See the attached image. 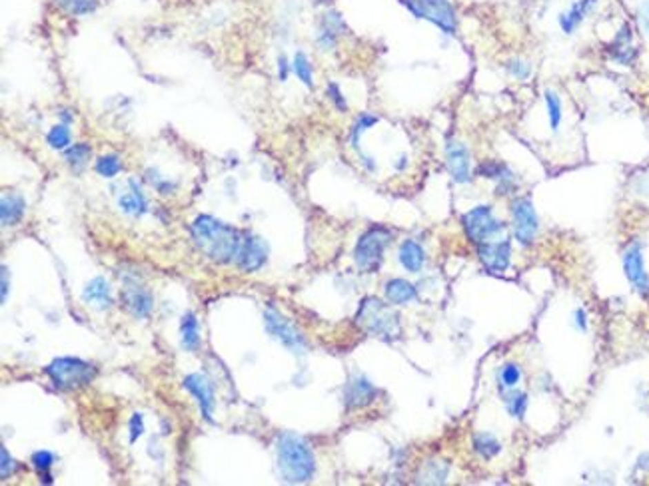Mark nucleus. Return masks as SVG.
Returning <instances> with one entry per match:
<instances>
[{
	"label": "nucleus",
	"mask_w": 649,
	"mask_h": 486,
	"mask_svg": "<svg viewBox=\"0 0 649 486\" xmlns=\"http://www.w3.org/2000/svg\"><path fill=\"white\" fill-rule=\"evenodd\" d=\"M196 247L212 262H236L242 245V235L236 227L224 224L212 215H198L190 227Z\"/></svg>",
	"instance_id": "nucleus-1"
},
{
	"label": "nucleus",
	"mask_w": 649,
	"mask_h": 486,
	"mask_svg": "<svg viewBox=\"0 0 649 486\" xmlns=\"http://www.w3.org/2000/svg\"><path fill=\"white\" fill-rule=\"evenodd\" d=\"M276 456H278V472L284 483L302 485L314 478L316 456H314L312 447L302 436L294 432L280 434L276 443Z\"/></svg>",
	"instance_id": "nucleus-2"
},
{
	"label": "nucleus",
	"mask_w": 649,
	"mask_h": 486,
	"mask_svg": "<svg viewBox=\"0 0 649 486\" xmlns=\"http://www.w3.org/2000/svg\"><path fill=\"white\" fill-rule=\"evenodd\" d=\"M358 327L370 335L394 341L401 335L400 315L394 311V307L378 297H366L360 303V309L356 313Z\"/></svg>",
	"instance_id": "nucleus-3"
},
{
	"label": "nucleus",
	"mask_w": 649,
	"mask_h": 486,
	"mask_svg": "<svg viewBox=\"0 0 649 486\" xmlns=\"http://www.w3.org/2000/svg\"><path fill=\"white\" fill-rule=\"evenodd\" d=\"M44 371L54 383V387L62 391H72L90 385L96 377L94 365L77 357H58Z\"/></svg>",
	"instance_id": "nucleus-4"
},
{
	"label": "nucleus",
	"mask_w": 649,
	"mask_h": 486,
	"mask_svg": "<svg viewBox=\"0 0 649 486\" xmlns=\"http://www.w3.org/2000/svg\"><path fill=\"white\" fill-rule=\"evenodd\" d=\"M392 242V231L382 225H374L363 231L354 249V262L363 273H376L383 262L386 247Z\"/></svg>",
	"instance_id": "nucleus-5"
},
{
	"label": "nucleus",
	"mask_w": 649,
	"mask_h": 486,
	"mask_svg": "<svg viewBox=\"0 0 649 486\" xmlns=\"http://www.w3.org/2000/svg\"><path fill=\"white\" fill-rule=\"evenodd\" d=\"M461 225H463V231L468 235V240L472 243H486L497 240L503 231H506V224L501 220H497L496 213H494V207L481 206L472 207L470 211H466L461 215Z\"/></svg>",
	"instance_id": "nucleus-6"
},
{
	"label": "nucleus",
	"mask_w": 649,
	"mask_h": 486,
	"mask_svg": "<svg viewBox=\"0 0 649 486\" xmlns=\"http://www.w3.org/2000/svg\"><path fill=\"white\" fill-rule=\"evenodd\" d=\"M400 2L416 19L430 20L446 34H454L458 28V17L450 0H400Z\"/></svg>",
	"instance_id": "nucleus-7"
},
{
	"label": "nucleus",
	"mask_w": 649,
	"mask_h": 486,
	"mask_svg": "<svg viewBox=\"0 0 649 486\" xmlns=\"http://www.w3.org/2000/svg\"><path fill=\"white\" fill-rule=\"evenodd\" d=\"M512 218H514V237L519 245L530 247L534 245L537 231H539V218L530 198L519 196L510 204Z\"/></svg>",
	"instance_id": "nucleus-8"
},
{
	"label": "nucleus",
	"mask_w": 649,
	"mask_h": 486,
	"mask_svg": "<svg viewBox=\"0 0 649 486\" xmlns=\"http://www.w3.org/2000/svg\"><path fill=\"white\" fill-rule=\"evenodd\" d=\"M623 271L626 277L631 283V287L648 297L649 295V273L646 271V262H643V249L641 243H631L630 247L623 251Z\"/></svg>",
	"instance_id": "nucleus-9"
},
{
	"label": "nucleus",
	"mask_w": 649,
	"mask_h": 486,
	"mask_svg": "<svg viewBox=\"0 0 649 486\" xmlns=\"http://www.w3.org/2000/svg\"><path fill=\"white\" fill-rule=\"evenodd\" d=\"M477 257L490 273H503L512 263V242L510 240H492L476 245Z\"/></svg>",
	"instance_id": "nucleus-10"
},
{
	"label": "nucleus",
	"mask_w": 649,
	"mask_h": 486,
	"mask_svg": "<svg viewBox=\"0 0 649 486\" xmlns=\"http://www.w3.org/2000/svg\"><path fill=\"white\" fill-rule=\"evenodd\" d=\"M446 166L456 184H470L472 182V158L470 150L459 140L446 142Z\"/></svg>",
	"instance_id": "nucleus-11"
},
{
	"label": "nucleus",
	"mask_w": 649,
	"mask_h": 486,
	"mask_svg": "<svg viewBox=\"0 0 649 486\" xmlns=\"http://www.w3.org/2000/svg\"><path fill=\"white\" fill-rule=\"evenodd\" d=\"M122 303H124V307L132 313L134 317L144 319L152 313L154 301L150 291H148L140 281L136 279V277H130V275L124 277Z\"/></svg>",
	"instance_id": "nucleus-12"
},
{
	"label": "nucleus",
	"mask_w": 649,
	"mask_h": 486,
	"mask_svg": "<svg viewBox=\"0 0 649 486\" xmlns=\"http://www.w3.org/2000/svg\"><path fill=\"white\" fill-rule=\"evenodd\" d=\"M264 323H266V329L270 335L274 339H278L288 351L292 353H304L306 351V339L300 335V331H296L286 319L280 317L278 313L274 311H266L264 313Z\"/></svg>",
	"instance_id": "nucleus-13"
},
{
	"label": "nucleus",
	"mask_w": 649,
	"mask_h": 486,
	"mask_svg": "<svg viewBox=\"0 0 649 486\" xmlns=\"http://www.w3.org/2000/svg\"><path fill=\"white\" fill-rule=\"evenodd\" d=\"M378 397V389L363 377V374H354L344 389V405L346 409L356 411L363 409L368 405H372Z\"/></svg>",
	"instance_id": "nucleus-14"
},
{
	"label": "nucleus",
	"mask_w": 649,
	"mask_h": 486,
	"mask_svg": "<svg viewBox=\"0 0 649 486\" xmlns=\"http://www.w3.org/2000/svg\"><path fill=\"white\" fill-rule=\"evenodd\" d=\"M266 243L262 242L260 237L252 235V233H244L240 251H238V255H236V265H238L242 271H256V269H260V267L266 263Z\"/></svg>",
	"instance_id": "nucleus-15"
},
{
	"label": "nucleus",
	"mask_w": 649,
	"mask_h": 486,
	"mask_svg": "<svg viewBox=\"0 0 649 486\" xmlns=\"http://www.w3.org/2000/svg\"><path fill=\"white\" fill-rule=\"evenodd\" d=\"M184 387L196 397L202 416L208 423H212V412H214V403L216 401H214V387H212L210 381L204 374L192 373L184 379Z\"/></svg>",
	"instance_id": "nucleus-16"
},
{
	"label": "nucleus",
	"mask_w": 649,
	"mask_h": 486,
	"mask_svg": "<svg viewBox=\"0 0 649 486\" xmlns=\"http://www.w3.org/2000/svg\"><path fill=\"white\" fill-rule=\"evenodd\" d=\"M477 173L486 180H494L497 182V191L499 193H508L506 189H516V176L514 171L508 168L506 164L501 162H494V160H488L483 164L477 166Z\"/></svg>",
	"instance_id": "nucleus-17"
},
{
	"label": "nucleus",
	"mask_w": 649,
	"mask_h": 486,
	"mask_svg": "<svg viewBox=\"0 0 649 486\" xmlns=\"http://www.w3.org/2000/svg\"><path fill=\"white\" fill-rule=\"evenodd\" d=\"M597 6V0H577L570 6L568 12L559 14V26L566 34H573L577 26L586 20V17Z\"/></svg>",
	"instance_id": "nucleus-18"
},
{
	"label": "nucleus",
	"mask_w": 649,
	"mask_h": 486,
	"mask_svg": "<svg viewBox=\"0 0 649 486\" xmlns=\"http://www.w3.org/2000/svg\"><path fill=\"white\" fill-rule=\"evenodd\" d=\"M383 293H386V299L390 301L392 305H408V303L418 299V289H416V285L410 283V281L400 279V277H394V279L386 281Z\"/></svg>",
	"instance_id": "nucleus-19"
},
{
	"label": "nucleus",
	"mask_w": 649,
	"mask_h": 486,
	"mask_svg": "<svg viewBox=\"0 0 649 486\" xmlns=\"http://www.w3.org/2000/svg\"><path fill=\"white\" fill-rule=\"evenodd\" d=\"M82 299L88 305H94L98 309H108L112 305V289L110 283L104 277H94L90 281L84 291H82Z\"/></svg>",
	"instance_id": "nucleus-20"
},
{
	"label": "nucleus",
	"mask_w": 649,
	"mask_h": 486,
	"mask_svg": "<svg viewBox=\"0 0 649 486\" xmlns=\"http://www.w3.org/2000/svg\"><path fill=\"white\" fill-rule=\"evenodd\" d=\"M398 262L401 263V267L406 271L420 273L421 267L426 265V251L418 242L406 240V242H401L400 249H398Z\"/></svg>",
	"instance_id": "nucleus-21"
},
{
	"label": "nucleus",
	"mask_w": 649,
	"mask_h": 486,
	"mask_svg": "<svg viewBox=\"0 0 649 486\" xmlns=\"http://www.w3.org/2000/svg\"><path fill=\"white\" fill-rule=\"evenodd\" d=\"M24 209H26V202L20 193H4L2 196V202H0V218H2V225L8 227V225H17L24 215Z\"/></svg>",
	"instance_id": "nucleus-22"
},
{
	"label": "nucleus",
	"mask_w": 649,
	"mask_h": 486,
	"mask_svg": "<svg viewBox=\"0 0 649 486\" xmlns=\"http://www.w3.org/2000/svg\"><path fill=\"white\" fill-rule=\"evenodd\" d=\"M472 447L476 450L477 456H481L483 461H492V458H496L497 454L501 452V443L497 441L496 434L486 432V430L476 432V434L472 436Z\"/></svg>",
	"instance_id": "nucleus-23"
},
{
	"label": "nucleus",
	"mask_w": 649,
	"mask_h": 486,
	"mask_svg": "<svg viewBox=\"0 0 649 486\" xmlns=\"http://www.w3.org/2000/svg\"><path fill=\"white\" fill-rule=\"evenodd\" d=\"M128 186H130V193H126V196H122V198L118 200L120 209L126 211V213H132V215H142V213H146L148 204H146L144 193L140 191V187L136 184V180H130Z\"/></svg>",
	"instance_id": "nucleus-24"
},
{
	"label": "nucleus",
	"mask_w": 649,
	"mask_h": 486,
	"mask_svg": "<svg viewBox=\"0 0 649 486\" xmlns=\"http://www.w3.org/2000/svg\"><path fill=\"white\" fill-rule=\"evenodd\" d=\"M180 335H182V347L186 351H196L200 347V327H198V319L192 311L184 313V317H182Z\"/></svg>",
	"instance_id": "nucleus-25"
},
{
	"label": "nucleus",
	"mask_w": 649,
	"mask_h": 486,
	"mask_svg": "<svg viewBox=\"0 0 649 486\" xmlns=\"http://www.w3.org/2000/svg\"><path fill=\"white\" fill-rule=\"evenodd\" d=\"M448 472H450V468H448L446 463L428 461L420 470L418 478H420V483H426V485H441V483L448 480Z\"/></svg>",
	"instance_id": "nucleus-26"
},
{
	"label": "nucleus",
	"mask_w": 649,
	"mask_h": 486,
	"mask_svg": "<svg viewBox=\"0 0 649 486\" xmlns=\"http://www.w3.org/2000/svg\"><path fill=\"white\" fill-rule=\"evenodd\" d=\"M521 381V369L517 363H503L497 371V387L499 391H512Z\"/></svg>",
	"instance_id": "nucleus-27"
},
{
	"label": "nucleus",
	"mask_w": 649,
	"mask_h": 486,
	"mask_svg": "<svg viewBox=\"0 0 649 486\" xmlns=\"http://www.w3.org/2000/svg\"><path fill=\"white\" fill-rule=\"evenodd\" d=\"M528 403H530V397L526 393H521V391H516V389L508 391L506 397H503L506 411H508L510 416H514V419H523V416H526Z\"/></svg>",
	"instance_id": "nucleus-28"
},
{
	"label": "nucleus",
	"mask_w": 649,
	"mask_h": 486,
	"mask_svg": "<svg viewBox=\"0 0 649 486\" xmlns=\"http://www.w3.org/2000/svg\"><path fill=\"white\" fill-rule=\"evenodd\" d=\"M546 108H548V118H550V128L552 131H557L561 128V120H563V104L559 94L554 90H546Z\"/></svg>",
	"instance_id": "nucleus-29"
},
{
	"label": "nucleus",
	"mask_w": 649,
	"mask_h": 486,
	"mask_svg": "<svg viewBox=\"0 0 649 486\" xmlns=\"http://www.w3.org/2000/svg\"><path fill=\"white\" fill-rule=\"evenodd\" d=\"M46 142L52 150H68L70 148V142H72V134L68 130L66 124H57L52 126L48 136H46Z\"/></svg>",
	"instance_id": "nucleus-30"
},
{
	"label": "nucleus",
	"mask_w": 649,
	"mask_h": 486,
	"mask_svg": "<svg viewBox=\"0 0 649 486\" xmlns=\"http://www.w3.org/2000/svg\"><path fill=\"white\" fill-rule=\"evenodd\" d=\"M378 124V116H372V114H362L358 120H356V124L352 126V130H350V142H352V148L354 150L360 151V138H362V134L366 130H370L372 126H376Z\"/></svg>",
	"instance_id": "nucleus-31"
},
{
	"label": "nucleus",
	"mask_w": 649,
	"mask_h": 486,
	"mask_svg": "<svg viewBox=\"0 0 649 486\" xmlns=\"http://www.w3.org/2000/svg\"><path fill=\"white\" fill-rule=\"evenodd\" d=\"M54 465V454L50 450H37L32 454V467L39 470L40 480L44 478V483H52V476H50V468Z\"/></svg>",
	"instance_id": "nucleus-32"
},
{
	"label": "nucleus",
	"mask_w": 649,
	"mask_h": 486,
	"mask_svg": "<svg viewBox=\"0 0 649 486\" xmlns=\"http://www.w3.org/2000/svg\"><path fill=\"white\" fill-rule=\"evenodd\" d=\"M90 156H92V148L88 144H74L66 150V162L77 171H80L90 160Z\"/></svg>",
	"instance_id": "nucleus-33"
},
{
	"label": "nucleus",
	"mask_w": 649,
	"mask_h": 486,
	"mask_svg": "<svg viewBox=\"0 0 649 486\" xmlns=\"http://www.w3.org/2000/svg\"><path fill=\"white\" fill-rule=\"evenodd\" d=\"M57 4L68 14H88L98 8L100 0H57Z\"/></svg>",
	"instance_id": "nucleus-34"
},
{
	"label": "nucleus",
	"mask_w": 649,
	"mask_h": 486,
	"mask_svg": "<svg viewBox=\"0 0 649 486\" xmlns=\"http://www.w3.org/2000/svg\"><path fill=\"white\" fill-rule=\"evenodd\" d=\"M292 68H294V74L298 76V80H302V84H306L308 88H312V86H314V72H312V64H310V60H308V56H306L304 52H296Z\"/></svg>",
	"instance_id": "nucleus-35"
},
{
	"label": "nucleus",
	"mask_w": 649,
	"mask_h": 486,
	"mask_svg": "<svg viewBox=\"0 0 649 486\" xmlns=\"http://www.w3.org/2000/svg\"><path fill=\"white\" fill-rule=\"evenodd\" d=\"M120 169H122V162L116 154H106V156H100L96 160V171L102 178H114Z\"/></svg>",
	"instance_id": "nucleus-36"
},
{
	"label": "nucleus",
	"mask_w": 649,
	"mask_h": 486,
	"mask_svg": "<svg viewBox=\"0 0 649 486\" xmlns=\"http://www.w3.org/2000/svg\"><path fill=\"white\" fill-rule=\"evenodd\" d=\"M506 70L510 72V76H514L516 80L519 82H526V80H530L532 78V64L528 62V60H523V58H512L508 64H506Z\"/></svg>",
	"instance_id": "nucleus-37"
},
{
	"label": "nucleus",
	"mask_w": 649,
	"mask_h": 486,
	"mask_svg": "<svg viewBox=\"0 0 649 486\" xmlns=\"http://www.w3.org/2000/svg\"><path fill=\"white\" fill-rule=\"evenodd\" d=\"M328 98L334 102V106L340 110V112H346L348 110V102H346V98L340 92V86L338 84H334V82H330L328 84Z\"/></svg>",
	"instance_id": "nucleus-38"
},
{
	"label": "nucleus",
	"mask_w": 649,
	"mask_h": 486,
	"mask_svg": "<svg viewBox=\"0 0 649 486\" xmlns=\"http://www.w3.org/2000/svg\"><path fill=\"white\" fill-rule=\"evenodd\" d=\"M0 456H2V465H0V474H2V478H8L12 472H14V468H17V463H14V458L8 454V450L0 449Z\"/></svg>",
	"instance_id": "nucleus-39"
},
{
	"label": "nucleus",
	"mask_w": 649,
	"mask_h": 486,
	"mask_svg": "<svg viewBox=\"0 0 649 486\" xmlns=\"http://www.w3.org/2000/svg\"><path fill=\"white\" fill-rule=\"evenodd\" d=\"M144 432V421H142V414L140 412H134L132 419H130V441H136L138 436H142Z\"/></svg>",
	"instance_id": "nucleus-40"
},
{
	"label": "nucleus",
	"mask_w": 649,
	"mask_h": 486,
	"mask_svg": "<svg viewBox=\"0 0 649 486\" xmlns=\"http://www.w3.org/2000/svg\"><path fill=\"white\" fill-rule=\"evenodd\" d=\"M573 323H575V327H577L581 333L588 331V315H586L583 309H575V311H573Z\"/></svg>",
	"instance_id": "nucleus-41"
},
{
	"label": "nucleus",
	"mask_w": 649,
	"mask_h": 486,
	"mask_svg": "<svg viewBox=\"0 0 649 486\" xmlns=\"http://www.w3.org/2000/svg\"><path fill=\"white\" fill-rule=\"evenodd\" d=\"M8 299V267L2 265V303Z\"/></svg>",
	"instance_id": "nucleus-42"
},
{
	"label": "nucleus",
	"mask_w": 649,
	"mask_h": 486,
	"mask_svg": "<svg viewBox=\"0 0 649 486\" xmlns=\"http://www.w3.org/2000/svg\"><path fill=\"white\" fill-rule=\"evenodd\" d=\"M641 24H643L646 32L649 34V0L641 4Z\"/></svg>",
	"instance_id": "nucleus-43"
},
{
	"label": "nucleus",
	"mask_w": 649,
	"mask_h": 486,
	"mask_svg": "<svg viewBox=\"0 0 649 486\" xmlns=\"http://www.w3.org/2000/svg\"><path fill=\"white\" fill-rule=\"evenodd\" d=\"M278 76H280L282 82L288 78V60L284 56L278 60Z\"/></svg>",
	"instance_id": "nucleus-44"
}]
</instances>
